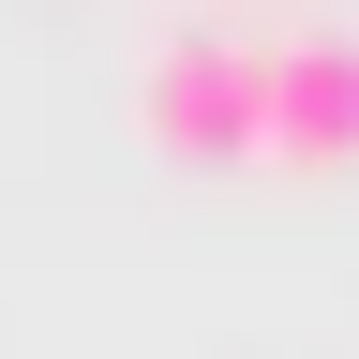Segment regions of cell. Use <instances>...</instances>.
I'll list each match as a JSON object with an SVG mask.
<instances>
[{
	"label": "cell",
	"instance_id": "6da1fadb",
	"mask_svg": "<svg viewBox=\"0 0 359 359\" xmlns=\"http://www.w3.org/2000/svg\"><path fill=\"white\" fill-rule=\"evenodd\" d=\"M135 120L180 165H240L255 150V30H165L135 60Z\"/></svg>",
	"mask_w": 359,
	"mask_h": 359
},
{
	"label": "cell",
	"instance_id": "7a4b0ae2",
	"mask_svg": "<svg viewBox=\"0 0 359 359\" xmlns=\"http://www.w3.org/2000/svg\"><path fill=\"white\" fill-rule=\"evenodd\" d=\"M255 150H285V165H359V30H285V45H255Z\"/></svg>",
	"mask_w": 359,
	"mask_h": 359
}]
</instances>
